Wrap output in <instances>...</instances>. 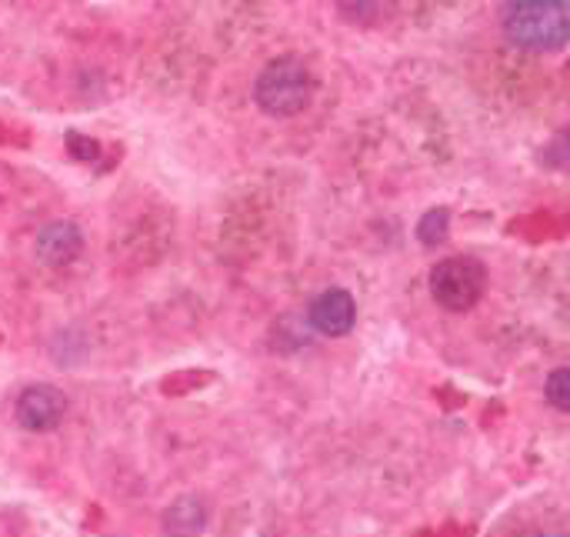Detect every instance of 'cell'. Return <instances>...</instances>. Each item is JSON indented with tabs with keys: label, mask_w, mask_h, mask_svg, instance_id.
<instances>
[{
	"label": "cell",
	"mask_w": 570,
	"mask_h": 537,
	"mask_svg": "<svg viewBox=\"0 0 570 537\" xmlns=\"http://www.w3.org/2000/svg\"><path fill=\"white\" fill-rule=\"evenodd\" d=\"M488 287V271L474 257H448L431 271V294L448 311H471Z\"/></svg>",
	"instance_id": "3"
},
{
	"label": "cell",
	"mask_w": 570,
	"mask_h": 537,
	"mask_svg": "<svg viewBox=\"0 0 570 537\" xmlns=\"http://www.w3.org/2000/svg\"><path fill=\"white\" fill-rule=\"evenodd\" d=\"M354 321H357V304H354L351 291H344V287H331V291L317 294L311 304V328L327 338L351 334Z\"/></svg>",
	"instance_id": "5"
},
{
	"label": "cell",
	"mask_w": 570,
	"mask_h": 537,
	"mask_svg": "<svg viewBox=\"0 0 570 537\" xmlns=\"http://www.w3.org/2000/svg\"><path fill=\"white\" fill-rule=\"evenodd\" d=\"M548 401L558 408V411H568L570 408V371L568 368H558L551 378H548Z\"/></svg>",
	"instance_id": "9"
},
{
	"label": "cell",
	"mask_w": 570,
	"mask_h": 537,
	"mask_svg": "<svg viewBox=\"0 0 570 537\" xmlns=\"http://www.w3.org/2000/svg\"><path fill=\"white\" fill-rule=\"evenodd\" d=\"M504 33L514 47L548 53L568 43V7L564 0H508L501 13Z\"/></svg>",
	"instance_id": "1"
},
{
	"label": "cell",
	"mask_w": 570,
	"mask_h": 537,
	"mask_svg": "<svg viewBox=\"0 0 570 537\" xmlns=\"http://www.w3.org/2000/svg\"><path fill=\"white\" fill-rule=\"evenodd\" d=\"M341 3V10H344V17L347 20H357V23H374V20H381L384 17V0H337Z\"/></svg>",
	"instance_id": "8"
},
{
	"label": "cell",
	"mask_w": 570,
	"mask_h": 537,
	"mask_svg": "<svg viewBox=\"0 0 570 537\" xmlns=\"http://www.w3.org/2000/svg\"><path fill=\"white\" fill-rule=\"evenodd\" d=\"M67 414V398L50 384H33L17 398V421L27 431H53Z\"/></svg>",
	"instance_id": "4"
},
{
	"label": "cell",
	"mask_w": 570,
	"mask_h": 537,
	"mask_svg": "<svg viewBox=\"0 0 570 537\" xmlns=\"http://www.w3.org/2000/svg\"><path fill=\"white\" fill-rule=\"evenodd\" d=\"M77 247H80V234H77L70 224H53L50 231H43V237H40V244H37L40 257L50 261V264L70 261V257L77 254Z\"/></svg>",
	"instance_id": "6"
},
{
	"label": "cell",
	"mask_w": 570,
	"mask_h": 537,
	"mask_svg": "<svg viewBox=\"0 0 570 537\" xmlns=\"http://www.w3.org/2000/svg\"><path fill=\"white\" fill-rule=\"evenodd\" d=\"M254 97L264 114L294 117L314 97V74L301 57H277L261 70V77L254 84Z\"/></svg>",
	"instance_id": "2"
},
{
	"label": "cell",
	"mask_w": 570,
	"mask_h": 537,
	"mask_svg": "<svg viewBox=\"0 0 570 537\" xmlns=\"http://www.w3.org/2000/svg\"><path fill=\"white\" fill-rule=\"evenodd\" d=\"M448 227H451V211H448V207H438V211H431V214L421 221L417 237L431 247V244H441V241L448 237Z\"/></svg>",
	"instance_id": "7"
}]
</instances>
